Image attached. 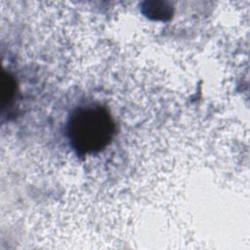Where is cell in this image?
<instances>
[{
  "instance_id": "1",
  "label": "cell",
  "mask_w": 250,
  "mask_h": 250,
  "mask_svg": "<svg viewBox=\"0 0 250 250\" xmlns=\"http://www.w3.org/2000/svg\"><path fill=\"white\" fill-rule=\"evenodd\" d=\"M67 135L79 153H94L104 148L114 133L109 112L101 105H85L75 109L67 121Z\"/></svg>"
}]
</instances>
